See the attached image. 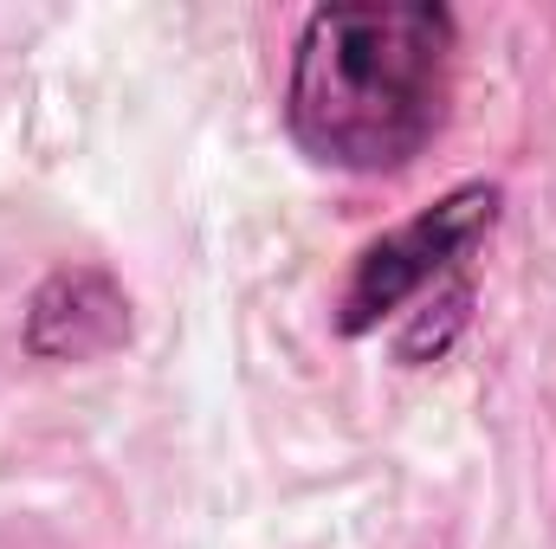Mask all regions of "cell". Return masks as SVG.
<instances>
[{"mask_svg": "<svg viewBox=\"0 0 556 549\" xmlns=\"http://www.w3.org/2000/svg\"><path fill=\"white\" fill-rule=\"evenodd\" d=\"M459 13L446 0L311 7L285 65V137L330 175H402L453 111Z\"/></svg>", "mask_w": 556, "mask_h": 549, "instance_id": "obj_1", "label": "cell"}, {"mask_svg": "<svg viewBox=\"0 0 556 549\" xmlns=\"http://www.w3.org/2000/svg\"><path fill=\"white\" fill-rule=\"evenodd\" d=\"M498 214H505V188L485 181V175H466L446 194H433V207H420L402 227L363 240L356 259H350L343 291H337V310H330L337 336L363 343L382 323H402L433 284L466 272V259L492 240Z\"/></svg>", "mask_w": 556, "mask_h": 549, "instance_id": "obj_2", "label": "cell"}, {"mask_svg": "<svg viewBox=\"0 0 556 549\" xmlns=\"http://www.w3.org/2000/svg\"><path fill=\"white\" fill-rule=\"evenodd\" d=\"M472 304H479L472 272H453L446 284H433L415 310L395 323L389 356H395L402 369H433V362H446V356H453V343L472 330Z\"/></svg>", "mask_w": 556, "mask_h": 549, "instance_id": "obj_4", "label": "cell"}, {"mask_svg": "<svg viewBox=\"0 0 556 549\" xmlns=\"http://www.w3.org/2000/svg\"><path fill=\"white\" fill-rule=\"evenodd\" d=\"M137 330V304L124 291V278L104 266H59L33 284L26 310H20V349L33 362H98L111 349H124Z\"/></svg>", "mask_w": 556, "mask_h": 549, "instance_id": "obj_3", "label": "cell"}]
</instances>
